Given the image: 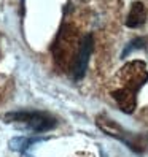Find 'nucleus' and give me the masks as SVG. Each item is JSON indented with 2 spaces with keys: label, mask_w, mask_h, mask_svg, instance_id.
<instances>
[{
  "label": "nucleus",
  "mask_w": 148,
  "mask_h": 157,
  "mask_svg": "<svg viewBox=\"0 0 148 157\" xmlns=\"http://www.w3.org/2000/svg\"><path fill=\"white\" fill-rule=\"evenodd\" d=\"M148 81V70L142 60H132L118 71V86L110 92L119 109L131 114L137 105V92Z\"/></svg>",
  "instance_id": "obj_1"
},
{
  "label": "nucleus",
  "mask_w": 148,
  "mask_h": 157,
  "mask_svg": "<svg viewBox=\"0 0 148 157\" xmlns=\"http://www.w3.org/2000/svg\"><path fill=\"white\" fill-rule=\"evenodd\" d=\"M5 122H21L35 132H48L56 127L58 119L46 111H37V109H19V111H10L3 116Z\"/></svg>",
  "instance_id": "obj_2"
},
{
  "label": "nucleus",
  "mask_w": 148,
  "mask_h": 157,
  "mask_svg": "<svg viewBox=\"0 0 148 157\" xmlns=\"http://www.w3.org/2000/svg\"><path fill=\"white\" fill-rule=\"evenodd\" d=\"M96 122H97V127L102 132H105L110 136H115L116 140H121L124 144H127L129 147H131L134 152H143V149L148 146L146 136L129 133V132L123 130L119 124H116L115 121H112V119H108L105 116H99L96 119Z\"/></svg>",
  "instance_id": "obj_3"
},
{
  "label": "nucleus",
  "mask_w": 148,
  "mask_h": 157,
  "mask_svg": "<svg viewBox=\"0 0 148 157\" xmlns=\"http://www.w3.org/2000/svg\"><path fill=\"white\" fill-rule=\"evenodd\" d=\"M92 44H94L92 35H85L83 40L80 41L77 57H75V62H73V67H72V73H73V78L75 79H81L86 75L88 62H89L91 52H92Z\"/></svg>",
  "instance_id": "obj_4"
},
{
  "label": "nucleus",
  "mask_w": 148,
  "mask_h": 157,
  "mask_svg": "<svg viewBox=\"0 0 148 157\" xmlns=\"http://www.w3.org/2000/svg\"><path fill=\"white\" fill-rule=\"evenodd\" d=\"M146 19V10L142 2H134L131 5V11L127 14L126 19V25L131 27V29H135V27H140Z\"/></svg>",
  "instance_id": "obj_5"
},
{
  "label": "nucleus",
  "mask_w": 148,
  "mask_h": 157,
  "mask_svg": "<svg viewBox=\"0 0 148 157\" xmlns=\"http://www.w3.org/2000/svg\"><path fill=\"white\" fill-rule=\"evenodd\" d=\"M38 141V138H22V136H18V138H13L10 141V146L13 147L14 151H19V152H26L29 151V147Z\"/></svg>",
  "instance_id": "obj_6"
},
{
  "label": "nucleus",
  "mask_w": 148,
  "mask_h": 157,
  "mask_svg": "<svg viewBox=\"0 0 148 157\" xmlns=\"http://www.w3.org/2000/svg\"><path fill=\"white\" fill-rule=\"evenodd\" d=\"M143 46H145V41H143V40H140V38L132 40V41L129 43V44L126 46V48H124V51H123V54H121V56H123V57H126L127 54H129V52H132L135 48H143Z\"/></svg>",
  "instance_id": "obj_7"
},
{
  "label": "nucleus",
  "mask_w": 148,
  "mask_h": 157,
  "mask_svg": "<svg viewBox=\"0 0 148 157\" xmlns=\"http://www.w3.org/2000/svg\"><path fill=\"white\" fill-rule=\"evenodd\" d=\"M78 2H88V0H78Z\"/></svg>",
  "instance_id": "obj_8"
}]
</instances>
